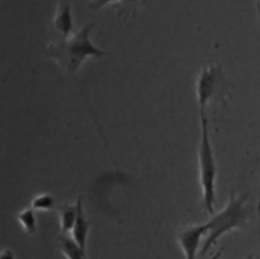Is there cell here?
<instances>
[{
	"mask_svg": "<svg viewBox=\"0 0 260 259\" xmlns=\"http://www.w3.org/2000/svg\"><path fill=\"white\" fill-rule=\"evenodd\" d=\"M35 212L36 211L31 207H28L20 210L16 214V219L22 228V231L28 236H31L37 232V217Z\"/></svg>",
	"mask_w": 260,
	"mask_h": 259,
	"instance_id": "10",
	"label": "cell"
},
{
	"mask_svg": "<svg viewBox=\"0 0 260 259\" xmlns=\"http://www.w3.org/2000/svg\"><path fill=\"white\" fill-rule=\"evenodd\" d=\"M248 259H259V257H255V258H253L252 256H249V257H248Z\"/></svg>",
	"mask_w": 260,
	"mask_h": 259,
	"instance_id": "16",
	"label": "cell"
},
{
	"mask_svg": "<svg viewBox=\"0 0 260 259\" xmlns=\"http://www.w3.org/2000/svg\"><path fill=\"white\" fill-rule=\"evenodd\" d=\"M0 259H16L14 252L11 249H4L0 254Z\"/></svg>",
	"mask_w": 260,
	"mask_h": 259,
	"instance_id": "14",
	"label": "cell"
},
{
	"mask_svg": "<svg viewBox=\"0 0 260 259\" xmlns=\"http://www.w3.org/2000/svg\"><path fill=\"white\" fill-rule=\"evenodd\" d=\"M141 2L142 0H120L117 5L118 15H124L125 17L129 16L130 14L135 15L136 9Z\"/></svg>",
	"mask_w": 260,
	"mask_h": 259,
	"instance_id": "12",
	"label": "cell"
},
{
	"mask_svg": "<svg viewBox=\"0 0 260 259\" xmlns=\"http://www.w3.org/2000/svg\"><path fill=\"white\" fill-rule=\"evenodd\" d=\"M77 204H78L77 217L70 232V237L85 251L86 241H87L89 228H90V221L86 218L85 213L83 211L81 196L77 198Z\"/></svg>",
	"mask_w": 260,
	"mask_h": 259,
	"instance_id": "7",
	"label": "cell"
},
{
	"mask_svg": "<svg viewBox=\"0 0 260 259\" xmlns=\"http://www.w3.org/2000/svg\"><path fill=\"white\" fill-rule=\"evenodd\" d=\"M77 212H78L77 201L74 204L63 202L57 205V213L59 218L60 230L63 235H66L71 232L77 217Z\"/></svg>",
	"mask_w": 260,
	"mask_h": 259,
	"instance_id": "8",
	"label": "cell"
},
{
	"mask_svg": "<svg viewBox=\"0 0 260 259\" xmlns=\"http://www.w3.org/2000/svg\"><path fill=\"white\" fill-rule=\"evenodd\" d=\"M256 8H257V11H258V13H260V0H257V3H256Z\"/></svg>",
	"mask_w": 260,
	"mask_h": 259,
	"instance_id": "15",
	"label": "cell"
},
{
	"mask_svg": "<svg viewBox=\"0 0 260 259\" xmlns=\"http://www.w3.org/2000/svg\"><path fill=\"white\" fill-rule=\"evenodd\" d=\"M258 15H259V18H260V13H258Z\"/></svg>",
	"mask_w": 260,
	"mask_h": 259,
	"instance_id": "17",
	"label": "cell"
},
{
	"mask_svg": "<svg viewBox=\"0 0 260 259\" xmlns=\"http://www.w3.org/2000/svg\"><path fill=\"white\" fill-rule=\"evenodd\" d=\"M71 2L72 0H59L56 6V12L51 21L52 29L59 36L61 40L67 39L74 34Z\"/></svg>",
	"mask_w": 260,
	"mask_h": 259,
	"instance_id": "6",
	"label": "cell"
},
{
	"mask_svg": "<svg viewBox=\"0 0 260 259\" xmlns=\"http://www.w3.org/2000/svg\"><path fill=\"white\" fill-rule=\"evenodd\" d=\"M208 222L189 224L182 228L177 235L178 245L183 252L184 259H196L200 252L203 238L205 239L208 232Z\"/></svg>",
	"mask_w": 260,
	"mask_h": 259,
	"instance_id": "5",
	"label": "cell"
},
{
	"mask_svg": "<svg viewBox=\"0 0 260 259\" xmlns=\"http://www.w3.org/2000/svg\"><path fill=\"white\" fill-rule=\"evenodd\" d=\"M229 83L224 79L220 66L209 65L201 69L195 83L199 113H205L206 107L224 96Z\"/></svg>",
	"mask_w": 260,
	"mask_h": 259,
	"instance_id": "4",
	"label": "cell"
},
{
	"mask_svg": "<svg viewBox=\"0 0 260 259\" xmlns=\"http://www.w3.org/2000/svg\"><path fill=\"white\" fill-rule=\"evenodd\" d=\"M117 1L120 0H90L88 2V8L90 10H99L101 8H103L105 5L110 4V3H115Z\"/></svg>",
	"mask_w": 260,
	"mask_h": 259,
	"instance_id": "13",
	"label": "cell"
},
{
	"mask_svg": "<svg viewBox=\"0 0 260 259\" xmlns=\"http://www.w3.org/2000/svg\"><path fill=\"white\" fill-rule=\"evenodd\" d=\"M56 206L55 197L49 193L38 194L30 200V207L35 211H51Z\"/></svg>",
	"mask_w": 260,
	"mask_h": 259,
	"instance_id": "11",
	"label": "cell"
},
{
	"mask_svg": "<svg viewBox=\"0 0 260 259\" xmlns=\"http://www.w3.org/2000/svg\"><path fill=\"white\" fill-rule=\"evenodd\" d=\"M247 194H237L231 191L225 205L216 213H213L208 222V232L200 249V256H204L226 233L246 226L249 218L247 207Z\"/></svg>",
	"mask_w": 260,
	"mask_h": 259,
	"instance_id": "2",
	"label": "cell"
},
{
	"mask_svg": "<svg viewBox=\"0 0 260 259\" xmlns=\"http://www.w3.org/2000/svg\"><path fill=\"white\" fill-rule=\"evenodd\" d=\"M200 140L198 145V177L201 188L203 209L206 213H214L216 164L209 138L208 121L205 113H200Z\"/></svg>",
	"mask_w": 260,
	"mask_h": 259,
	"instance_id": "3",
	"label": "cell"
},
{
	"mask_svg": "<svg viewBox=\"0 0 260 259\" xmlns=\"http://www.w3.org/2000/svg\"><path fill=\"white\" fill-rule=\"evenodd\" d=\"M92 27L93 23H86L69 38L49 44L45 49V55L55 60L69 75L74 74L86 58L107 55L90 42Z\"/></svg>",
	"mask_w": 260,
	"mask_h": 259,
	"instance_id": "1",
	"label": "cell"
},
{
	"mask_svg": "<svg viewBox=\"0 0 260 259\" xmlns=\"http://www.w3.org/2000/svg\"><path fill=\"white\" fill-rule=\"evenodd\" d=\"M59 250L66 259H86L85 251L70 236L59 237Z\"/></svg>",
	"mask_w": 260,
	"mask_h": 259,
	"instance_id": "9",
	"label": "cell"
}]
</instances>
